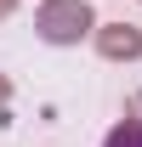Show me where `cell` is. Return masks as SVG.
Returning <instances> with one entry per match:
<instances>
[{
    "mask_svg": "<svg viewBox=\"0 0 142 147\" xmlns=\"http://www.w3.org/2000/svg\"><path fill=\"white\" fill-rule=\"evenodd\" d=\"M91 28H97V11H91L85 0H46L34 11V34L46 45H80Z\"/></svg>",
    "mask_w": 142,
    "mask_h": 147,
    "instance_id": "6da1fadb",
    "label": "cell"
},
{
    "mask_svg": "<svg viewBox=\"0 0 142 147\" xmlns=\"http://www.w3.org/2000/svg\"><path fill=\"white\" fill-rule=\"evenodd\" d=\"M91 34H97V51L108 62H137L142 57V28H131V23H97Z\"/></svg>",
    "mask_w": 142,
    "mask_h": 147,
    "instance_id": "7a4b0ae2",
    "label": "cell"
},
{
    "mask_svg": "<svg viewBox=\"0 0 142 147\" xmlns=\"http://www.w3.org/2000/svg\"><path fill=\"white\" fill-rule=\"evenodd\" d=\"M102 147H142V119H125V125H114Z\"/></svg>",
    "mask_w": 142,
    "mask_h": 147,
    "instance_id": "3957f363",
    "label": "cell"
},
{
    "mask_svg": "<svg viewBox=\"0 0 142 147\" xmlns=\"http://www.w3.org/2000/svg\"><path fill=\"white\" fill-rule=\"evenodd\" d=\"M6 102H12V79L0 74V108H6Z\"/></svg>",
    "mask_w": 142,
    "mask_h": 147,
    "instance_id": "277c9868",
    "label": "cell"
},
{
    "mask_svg": "<svg viewBox=\"0 0 142 147\" xmlns=\"http://www.w3.org/2000/svg\"><path fill=\"white\" fill-rule=\"evenodd\" d=\"M12 6H17V0H0V17H12Z\"/></svg>",
    "mask_w": 142,
    "mask_h": 147,
    "instance_id": "5b68a950",
    "label": "cell"
}]
</instances>
